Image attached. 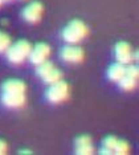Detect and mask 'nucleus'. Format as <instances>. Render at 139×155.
<instances>
[{
  "label": "nucleus",
  "instance_id": "obj_1",
  "mask_svg": "<svg viewBox=\"0 0 139 155\" xmlns=\"http://www.w3.org/2000/svg\"><path fill=\"white\" fill-rule=\"evenodd\" d=\"M27 85L21 80L11 78L2 85V104L8 109H19L25 104Z\"/></svg>",
  "mask_w": 139,
  "mask_h": 155
},
{
  "label": "nucleus",
  "instance_id": "obj_2",
  "mask_svg": "<svg viewBox=\"0 0 139 155\" xmlns=\"http://www.w3.org/2000/svg\"><path fill=\"white\" fill-rule=\"evenodd\" d=\"M88 36V27L82 20H72L62 31V38L68 44H77Z\"/></svg>",
  "mask_w": 139,
  "mask_h": 155
},
{
  "label": "nucleus",
  "instance_id": "obj_3",
  "mask_svg": "<svg viewBox=\"0 0 139 155\" xmlns=\"http://www.w3.org/2000/svg\"><path fill=\"white\" fill-rule=\"evenodd\" d=\"M32 45L29 44V41L27 40H19L15 44H11L9 48L5 51L7 58L11 64L13 65H20L28 58V56L31 53Z\"/></svg>",
  "mask_w": 139,
  "mask_h": 155
},
{
  "label": "nucleus",
  "instance_id": "obj_4",
  "mask_svg": "<svg viewBox=\"0 0 139 155\" xmlns=\"http://www.w3.org/2000/svg\"><path fill=\"white\" fill-rule=\"evenodd\" d=\"M69 96V85L65 81L60 80L55 84H51L45 93V97L51 104H61Z\"/></svg>",
  "mask_w": 139,
  "mask_h": 155
},
{
  "label": "nucleus",
  "instance_id": "obj_5",
  "mask_svg": "<svg viewBox=\"0 0 139 155\" xmlns=\"http://www.w3.org/2000/svg\"><path fill=\"white\" fill-rule=\"evenodd\" d=\"M60 57L69 64H78L84 60V51L80 47H76V44H69L61 48Z\"/></svg>",
  "mask_w": 139,
  "mask_h": 155
},
{
  "label": "nucleus",
  "instance_id": "obj_6",
  "mask_svg": "<svg viewBox=\"0 0 139 155\" xmlns=\"http://www.w3.org/2000/svg\"><path fill=\"white\" fill-rule=\"evenodd\" d=\"M42 4L40 2H32L28 5H25V8L21 12V16L25 20L27 23L35 24L37 21H40L41 15H42Z\"/></svg>",
  "mask_w": 139,
  "mask_h": 155
},
{
  "label": "nucleus",
  "instance_id": "obj_7",
  "mask_svg": "<svg viewBox=\"0 0 139 155\" xmlns=\"http://www.w3.org/2000/svg\"><path fill=\"white\" fill-rule=\"evenodd\" d=\"M114 57H115L117 62H121L123 65L131 64L133 62V49H131L130 44L126 41H121L117 44L114 48Z\"/></svg>",
  "mask_w": 139,
  "mask_h": 155
},
{
  "label": "nucleus",
  "instance_id": "obj_8",
  "mask_svg": "<svg viewBox=\"0 0 139 155\" xmlns=\"http://www.w3.org/2000/svg\"><path fill=\"white\" fill-rule=\"evenodd\" d=\"M49 54H51V47L45 43H38L31 49V53L28 56V58H29L32 64L37 65L40 62L45 61L49 57Z\"/></svg>",
  "mask_w": 139,
  "mask_h": 155
},
{
  "label": "nucleus",
  "instance_id": "obj_9",
  "mask_svg": "<svg viewBox=\"0 0 139 155\" xmlns=\"http://www.w3.org/2000/svg\"><path fill=\"white\" fill-rule=\"evenodd\" d=\"M74 151L80 155L94 154V147L91 143V138L89 135H80L74 140Z\"/></svg>",
  "mask_w": 139,
  "mask_h": 155
},
{
  "label": "nucleus",
  "instance_id": "obj_10",
  "mask_svg": "<svg viewBox=\"0 0 139 155\" xmlns=\"http://www.w3.org/2000/svg\"><path fill=\"white\" fill-rule=\"evenodd\" d=\"M124 70H126V65L121 64V62H115V64L110 65V68L108 69V77L113 82H118L124 76Z\"/></svg>",
  "mask_w": 139,
  "mask_h": 155
},
{
  "label": "nucleus",
  "instance_id": "obj_11",
  "mask_svg": "<svg viewBox=\"0 0 139 155\" xmlns=\"http://www.w3.org/2000/svg\"><path fill=\"white\" fill-rule=\"evenodd\" d=\"M61 77H62V73L60 72L58 69L53 68L52 70H49V72L46 73L44 77H41V80L44 81L45 84L51 85V84H55V82H57V81H60V80H61Z\"/></svg>",
  "mask_w": 139,
  "mask_h": 155
},
{
  "label": "nucleus",
  "instance_id": "obj_12",
  "mask_svg": "<svg viewBox=\"0 0 139 155\" xmlns=\"http://www.w3.org/2000/svg\"><path fill=\"white\" fill-rule=\"evenodd\" d=\"M118 84H119V86L122 87L123 90L130 91V90L135 89V86H137V78H133V77L124 74L122 78L118 81Z\"/></svg>",
  "mask_w": 139,
  "mask_h": 155
},
{
  "label": "nucleus",
  "instance_id": "obj_13",
  "mask_svg": "<svg viewBox=\"0 0 139 155\" xmlns=\"http://www.w3.org/2000/svg\"><path fill=\"white\" fill-rule=\"evenodd\" d=\"M36 66H37V68H36V74L40 77V78H41V77H44L46 73L49 72V70H52L53 68H55V65H53L51 61H48V60H45V61L37 64Z\"/></svg>",
  "mask_w": 139,
  "mask_h": 155
},
{
  "label": "nucleus",
  "instance_id": "obj_14",
  "mask_svg": "<svg viewBox=\"0 0 139 155\" xmlns=\"http://www.w3.org/2000/svg\"><path fill=\"white\" fill-rule=\"evenodd\" d=\"M11 44H12V40H11L9 35L0 31V53H4L7 49L9 48Z\"/></svg>",
  "mask_w": 139,
  "mask_h": 155
},
{
  "label": "nucleus",
  "instance_id": "obj_15",
  "mask_svg": "<svg viewBox=\"0 0 139 155\" xmlns=\"http://www.w3.org/2000/svg\"><path fill=\"white\" fill-rule=\"evenodd\" d=\"M130 151V146L126 140L118 139L115 144V149H114V154H119V155H124Z\"/></svg>",
  "mask_w": 139,
  "mask_h": 155
},
{
  "label": "nucleus",
  "instance_id": "obj_16",
  "mask_svg": "<svg viewBox=\"0 0 139 155\" xmlns=\"http://www.w3.org/2000/svg\"><path fill=\"white\" fill-rule=\"evenodd\" d=\"M124 74L126 76H130L133 78H137L138 80V76H139V69L135 64H127L126 66V70H124Z\"/></svg>",
  "mask_w": 139,
  "mask_h": 155
},
{
  "label": "nucleus",
  "instance_id": "obj_17",
  "mask_svg": "<svg viewBox=\"0 0 139 155\" xmlns=\"http://www.w3.org/2000/svg\"><path fill=\"white\" fill-rule=\"evenodd\" d=\"M7 153V143L4 140H0V155Z\"/></svg>",
  "mask_w": 139,
  "mask_h": 155
},
{
  "label": "nucleus",
  "instance_id": "obj_18",
  "mask_svg": "<svg viewBox=\"0 0 139 155\" xmlns=\"http://www.w3.org/2000/svg\"><path fill=\"white\" fill-rule=\"evenodd\" d=\"M20 153H24V154H32V151H31V150H21Z\"/></svg>",
  "mask_w": 139,
  "mask_h": 155
},
{
  "label": "nucleus",
  "instance_id": "obj_19",
  "mask_svg": "<svg viewBox=\"0 0 139 155\" xmlns=\"http://www.w3.org/2000/svg\"><path fill=\"white\" fill-rule=\"evenodd\" d=\"M9 2H12V0H3V3H9Z\"/></svg>",
  "mask_w": 139,
  "mask_h": 155
},
{
  "label": "nucleus",
  "instance_id": "obj_20",
  "mask_svg": "<svg viewBox=\"0 0 139 155\" xmlns=\"http://www.w3.org/2000/svg\"><path fill=\"white\" fill-rule=\"evenodd\" d=\"M2 4H3V0H0V7H2Z\"/></svg>",
  "mask_w": 139,
  "mask_h": 155
}]
</instances>
